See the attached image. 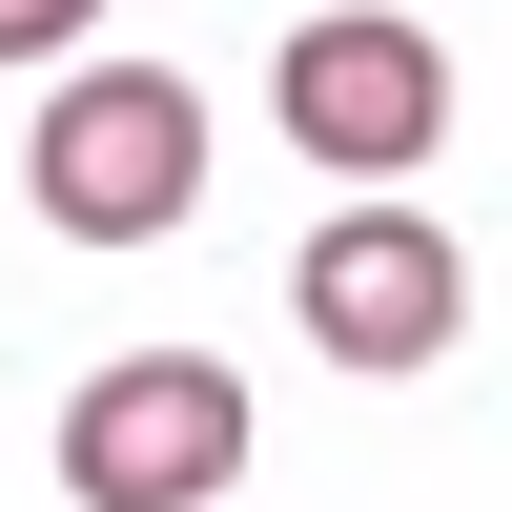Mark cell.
Wrapping results in <instances>:
<instances>
[{"instance_id": "cell-1", "label": "cell", "mask_w": 512, "mask_h": 512, "mask_svg": "<svg viewBox=\"0 0 512 512\" xmlns=\"http://www.w3.org/2000/svg\"><path fill=\"white\" fill-rule=\"evenodd\" d=\"M21 185H41L62 246H164V226L205 205V82H185V62H62Z\"/></svg>"}, {"instance_id": "cell-2", "label": "cell", "mask_w": 512, "mask_h": 512, "mask_svg": "<svg viewBox=\"0 0 512 512\" xmlns=\"http://www.w3.org/2000/svg\"><path fill=\"white\" fill-rule=\"evenodd\" d=\"M246 472V369L226 349H123V369H82V410H62V492L82 512H205Z\"/></svg>"}, {"instance_id": "cell-3", "label": "cell", "mask_w": 512, "mask_h": 512, "mask_svg": "<svg viewBox=\"0 0 512 512\" xmlns=\"http://www.w3.org/2000/svg\"><path fill=\"white\" fill-rule=\"evenodd\" d=\"M267 103H287V144H308L328 185H410V164L451 144V62H431V21H390V0H349V21H287Z\"/></svg>"}, {"instance_id": "cell-4", "label": "cell", "mask_w": 512, "mask_h": 512, "mask_svg": "<svg viewBox=\"0 0 512 512\" xmlns=\"http://www.w3.org/2000/svg\"><path fill=\"white\" fill-rule=\"evenodd\" d=\"M287 308H308L328 369H431L451 308H472V267H451V226H410V205H349V226L287 267Z\"/></svg>"}, {"instance_id": "cell-5", "label": "cell", "mask_w": 512, "mask_h": 512, "mask_svg": "<svg viewBox=\"0 0 512 512\" xmlns=\"http://www.w3.org/2000/svg\"><path fill=\"white\" fill-rule=\"evenodd\" d=\"M82 21L103 0H0V62H82Z\"/></svg>"}]
</instances>
